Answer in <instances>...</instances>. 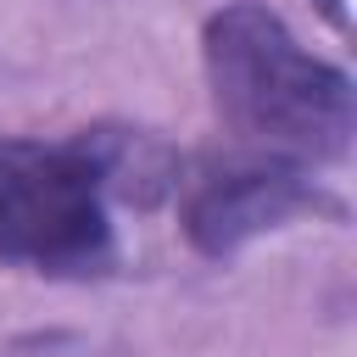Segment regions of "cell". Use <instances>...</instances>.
<instances>
[{"instance_id":"cell-2","label":"cell","mask_w":357,"mask_h":357,"mask_svg":"<svg viewBox=\"0 0 357 357\" xmlns=\"http://www.w3.org/2000/svg\"><path fill=\"white\" fill-rule=\"evenodd\" d=\"M106 245V184L84 139H0V257L61 273L100 262Z\"/></svg>"},{"instance_id":"cell-1","label":"cell","mask_w":357,"mask_h":357,"mask_svg":"<svg viewBox=\"0 0 357 357\" xmlns=\"http://www.w3.org/2000/svg\"><path fill=\"white\" fill-rule=\"evenodd\" d=\"M201 61L223 128L273 156H340L357 128V89L335 61L296 45L262 0H229L201 28Z\"/></svg>"},{"instance_id":"cell-3","label":"cell","mask_w":357,"mask_h":357,"mask_svg":"<svg viewBox=\"0 0 357 357\" xmlns=\"http://www.w3.org/2000/svg\"><path fill=\"white\" fill-rule=\"evenodd\" d=\"M301 212H335V201L318 195V184L290 156H268V162H223L190 178L178 223L201 257H229L251 234L279 229Z\"/></svg>"}]
</instances>
